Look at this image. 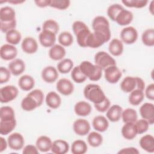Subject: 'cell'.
Listing matches in <instances>:
<instances>
[{"label": "cell", "instance_id": "cell-24", "mask_svg": "<svg viewBox=\"0 0 154 154\" xmlns=\"http://www.w3.org/2000/svg\"><path fill=\"white\" fill-rule=\"evenodd\" d=\"M92 125L93 128L96 131L103 132L108 128L109 122L105 117L103 116H97L93 119Z\"/></svg>", "mask_w": 154, "mask_h": 154}, {"label": "cell", "instance_id": "cell-52", "mask_svg": "<svg viewBox=\"0 0 154 154\" xmlns=\"http://www.w3.org/2000/svg\"><path fill=\"white\" fill-rule=\"evenodd\" d=\"M94 107L97 111H98L99 112H105L106 111H107L108 109L109 108L110 101L108 99V98L106 97V99L101 103H97V104H94Z\"/></svg>", "mask_w": 154, "mask_h": 154}, {"label": "cell", "instance_id": "cell-23", "mask_svg": "<svg viewBox=\"0 0 154 154\" xmlns=\"http://www.w3.org/2000/svg\"><path fill=\"white\" fill-rule=\"evenodd\" d=\"M16 20V13L14 10L8 6L2 7L0 10L1 22H11Z\"/></svg>", "mask_w": 154, "mask_h": 154}, {"label": "cell", "instance_id": "cell-31", "mask_svg": "<svg viewBox=\"0 0 154 154\" xmlns=\"http://www.w3.org/2000/svg\"><path fill=\"white\" fill-rule=\"evenodd\" d=\"M45 102L49 108L57 109L59 108L61 103V99L56 92L50 91L46 94Z\"/></svg>", "mask_w": 154, "mask_h": 154}, {"label": "cell", "instance_id": "cell-5", "mask_svg": "<svg viewBox=\"0 0 154 154\" xmlns=\"http://www.w3.org/2000/svg\"><path fill=\"white\" fill-rule=\"evenodd\" d=\"M92 28L94 31L102 34L108 41L109 40L111 36L109 23L105 17L98 16L94 17L92 22Z\"/></svg>", "mask_w": 154, "mask_h": 154}, {"label": "cell", "instance_id": "cell-47", "mask_svg": "<svg viewBox=\"0 0 154 154\" xmlns=\"http://www.w3.org/2000/svg\"><path fill=\"white\" fill-rule=\"evenodd\" d=\"M122 2L128 7L136 8H143L146 6L148 3V1L146 0H123Z\"/></svg>", "mask_w": 154, "mask_h": 154}, {"label": "cell", "instance_id": "cell-2", "mask_svg": "<svg viewBox=\"0 0 154 154\" xmlns=\"http://www.w3.org/2000/svg\"><path fill=\"white\" fill-rule=\"evenodd\" d=\"M84 95L87 100L94 104L101 103L106 97L100 87L97 84H89L85 87Z\"/></svg>", "mask_w": 154, "mask_h": 154}, {"label": "cell", "instance_id": "cell-45", "mask_svg": "<svg viewBox=\"0 0 154 154\" xmlns=\"http://www.w3.org/2000/svg\"><path fill=\"white\" fill-rule=\"evenodd\" d=\"M59 25L58 23L53 19H48L45 20L42 25V30H48L55 34H57L59 31Z\"/></svg>", "mask_w": 154, "mask_h": 154}, {"label": "cell", "instance_id": "cell-16", "mask_svg": "<svg viewBox=\"0 0 154 154\" xmlns=\"http://www.w3.org/2000/svg\"><path fill=\"white\" fill-rule=\"evenodd\" d=\"M17 55V48L13 45H3L0 49L1 58L5 61H9L14 59Z\"/></svg>", "mask_w": 154, "mask_h": 154}, {"label": "cell", "instance_id": "cell-41", "mask_svg": "<svg viewBox=\"0 0 154 154\" xmlns=\"http://www.w3.org/2000/svg\"><path fill=\"white\" fill-rule=\"evenodd\" d=\"M141 40L143 44L147 46H154V29L149 28L146 29L142 34Z\"/></svg>", "mask_w": 154, "mask_h": 154}, {"label": "cell", "instance_id": "cell-17", "mask_svg": "<svg viewBox=\"0 0 154 154\" xmlns=\"http://www.w3.org/2000/svg\"><path fill=\"white\" fill-rule=\"evenodd\" d=\"M21 48L24 52L28 54H32L37 51L38 43L33 37H26L22 40Z\"/></svg>", "mask_w": 154, "mask_h": 154}, {"label": "cell", "instance_id": "cell-32", "mask_svg": "<svg viewBox=\"0 0 154 154\" xmlns=\"http://www.w3.org/2000/svg\"><path fill=\"white\" fill-rule=\"evenodd\" d=\"M35 85L34 78L28 75H24L20 77L18 81V85L23 91H29L33 88Z\"/></svg>", "mask_w": 154, "mask_h": 154}, {"label": "cell", "instance_id": "cell-51", "mask_svg": "<svg viewBox=\"0 0 154 154\" xmlns=\"http://www.w3.org/2000/svg\"><path fill=\"white\" fill-rule=\"evenodd\" d=\"M1 25V31L4 33H7L10 30L14 29L16 27V20L12 21L11 22H0Z\"/></svg>", "mask_w": 154, "mask_h": 154}, {"label": "cell", "instance_id": "cell-9", "mask_svg": "<svg viewBox=\"0 0 154 154\" xmlns=\"http://www.w3.org/2000/svg\"><path fill=\"white\" fill-rule=\"evenodd\" d=\"M105 79L111 84L117 83L122 76V71L116 66H111L104 70Z\"/></svg>", "mask_w": 154, "mask_h": 154}, {"label": "cell", "instance_id": "cell-46", "mask_svg": "<svg viewBox=\"0 0 154 154\" xmlns=\"http://www.w3.org/2000/svg\"><path fill=\"white\" fill-rule=\"evenodd\" d=\"M15 119V113L14 109L9 106H2L0 108V119L7 120Z\"/></svg>", "mask_w": 154, "mask_h": 154}, {"label": "cell", "instance_id": "cell-60", "mask_svg": "<svg viewBox=\"0 0 154 154\" xmlns=\"http://www.w3.org/2000/svg\"><path fill=\"white\" fill-rule=\"evenodd\" d=\"M153 4H154V1H152L150 3L149 7V11H150V13H151L152 15H153V9H154Z\"/></svg>", "mask_w": 154, "mask_h": 154}, {"label": "cell", "instance_id": "cell-7", "mask_svg": "<svg viewBox=\"0 0 154 154\" xmlns=\"http://www.w3.org/2000/svg\"><path fill=\"white\" fill-rule=\"evenodd\" d=\"M18 94L17 87L11 85H6L0 89V101L1 103H8L15 99Z\"/></svg>", "mask_w": 154, "mask_h": 154}, {"label": "cell", "instance_id": "cell-25", "mask_svg": "<svg viewBox=\"0 0 154 154\" xmlns=\"http://www.w3.org/2000/svg\"><path fill=\"white\" fill-rule=\"evenodd\" d=\"M140 147L145 151L149 153L154 152V137L150 134H146L143 136L140 141Z\"/></svg>", "mask_w": 154, "mask_h": 154}, {"label": "cell", "instance_id": "cell-19", "mask_svg": "<svg viewBox=\"0 0 154 154\" xmlns=\"http://www.w3.org/2000/svg\"><path fill=\"white\" fill-rule=\"evenodd\" d=\"M8 69L12 75L19 76L25 71V64L21 59H14L8 64Z\"/></svg>", "mask_w": 154, "mask_h": 154}, {"label": "cell", "instance_id": "cell-14", "mask_svg": "<svg viewBox=\"0 0 154 154\" xmlns=\"http://www.w3.org/2000/svg\"><path fill=\"white\" fill-rule=\"evenodd\" d=\"M140 113L141 117L149 122L150 125L154 123V105L152 103L146 102L140 108Z\"/></svg>", "mask_w": 154, "mask_h": 154}, {"label": "cell", "instance_id": "cell-48", "mask_svg": "<svg viewBox=\"0 0 154 154\" xmlns=\"http://www.w3.org/2000/svg\"><path fill=\"white\" fill-rule=\"evenodd\" d=\"M70 4V1L68 0H50L49 6L51 7L59 9L66 10Z\"/></svg>", "mask_w": 154, "mask_h": 154}, {"label": "cell", "instance_id": "cell-59", "mask_svg": "<svg viewBox=\"0 0 154 154\" xmlns=\"http://www.w3.org/2000/svg\"><path fill=\"white\" fill-rule=\"evenodd\" d=\"M7 2H9L10 4H14V5H16V4H22L23 2H25V1H19V0H11V1H6Z\"/></svg>", "mask_w": 154, "mask_h": 154}, {"label": "cell", "instance_id": "cell-13", "mask_svg": "<svg viewBox=\"0 0 154 154\" xmlns=\"http://www.w3.org/2000/svg\"><path fill=\"white\" fill-rule=\"evenodd\" d=\"M56 88L59 93L64 96L70 95L74 90L73 84L67 78L59 79L57 82Z\"/></svg>", "mask_w": 154, "mask_h": 154}, {"label": "cell", "instance_id": "cell-49", "mask_svg": "<svg viewBox=\"0 0 154 154\" xmlns=\"http://www.w3.org/2000/svg\"><path fill=\"white\" fill-rule=\"evenodd\" d=\"M135 124L137 130V134H142L147 131L150 125L147 120L144 119L137 120Z\"/></svg>", "mask_w": 154, "mask_h": 154}, {"label": "cell", "instance_id": "cell-39", "mask_svg": "<svg viewBox=\"0 0 154 154\" xmlns=\"http://www.w3.org/2000/svg\"><path fill=\"white\" fill-rule=\"evenodd\" d=\"M22 35L20 32L16 29L10 30L5 34V40L10 45H16L20 42Z\"/></svg>", "mask_w": 154, "mask_h": 154}, {"label": "cell", "instance_id": "cell-34", "mask_svg": "<svg viewBox=\"0 0 154 154\" xmlns=\"http://www.w3.org/2000/svg\"><path fill=\"white\" fill-rule=\"evenodd\" d=\"M108 50L113 56L117 57L122 55L123 51V45L122 42L117 38L112 39L109 44Z\"/></svg>", "mask_w": 154, "mask_h": 154}, {"label": "cell", "instance_id": "cell-26", "mask_svg": "<svg viewBox=\"0 0 154 154\" xmlns=\"http://www.w3.org/2000/svg\"><path fill=\"white\" fill-rule=\"evenodd\" d=\"M123 109L119 105H113L109 107L106 112V116L109 120L112 122H118L122 117Z\"/></svg>", "mask_w": 154, "mask_h": 154}, {"label": "cell", "instance_id": "cell-11", "mask_svg": "<svg viewBox=\"0 0 154 154\" xmlns=\"http://www.w3.org/2000/svg\"><path fill=\"white\" fill-rule=\"evenodd\" d=\"M108 40L102 34L94 31L90 34L87 40V47L91 48H97Z\"/></svg>", "mask_w": 154, "mask_h": 154}, {"label": "cell", "instance_id": "cell-6", "mask_svg": "<svg viewBox=\"0 0 154 154\" xmlns=\"http://www.w3.org/2000/svg\"><path fill=\"white\" fill-rule=\"evenodd\" d=\"M95 64L105 70L106 68L116 65V60L107 52L105 51H99L94 55Z\"/></svg>", "mask_w": 154, "mask_h": 154}, {"label": "cell", "instance_id": "cell-55", "mask_svg": "<svg viewBox=\"0 0 154 154\" xmlns=\"http://www.w3.org/2000/svg\"><path fill=\"white\" fill-rule=\"evenodd\" d=\"M145 95L147 99L151 100L154 99V84L153 83L148 85L146 88Z\"/></svg>", "mask_w": 154, "mask_h": 154}, {"label": "cell", "instance_id": "cell-12", "mask_svg": "<svg viewBox=\"0 0 154 154\" xmlns=\"http://www.w3.org/2000/svg\"><path fill=\"white\" fill-rule=\"evenodd\" d=\"M38 39L43 47L51 48L55 43L56 34L48 30H42L39 34Z\"/></svg>", "mask_w": 154, "mask_h": 154}, {"label": "cell", "instance_id": "cell-57", "mask_svg": "<svg viewBox=\"0 0 154 154\" xmlns=\"http://www.w3.org/2000/svg\"><path fill=\"white\" fill-rule=\"evenodd\" d=\"M35 4L41 8H44L48 6H49L50 0H42V1H35Z\"/></svg>", "mask_w": 154, "mask_h": 154}, {"label": "cell", "instance_id": "cell-21", "mask_svg": "<svg viewBox=\"0 0 154 154\" xmlns=\"http://www.w3.org/2000/svg\"><path fill=\"white\" fill-rule=\"evenodd\" d=\"M133 18V13L131 11L124 8L117 15L115 22H116L120 26H126L131 23Z\"/></svg>", "mask_w": 154, "mask_h": 154}, {"label": "cell", "instance_id": "cell-42", "mask_svg": "<svg viewBox=\"0 0 154 154\" xmlns=\"http://www.w3.org/2000/svg\"><path fill=\"white\" fill-rule=\"evenodd\" d=\"M58 42L63 46H70L73 43V37L72 34L68 31L61 32L58 36Z\"/></svg>", "mask_w": 154, "mask_h": 154}, {"label": "cell", "instance_id": "cell-54", "mask_svg": "<svg viewBox=\"0 0 154 154\" xmlns=\"http://www.w3.org/2000/svg\"><path fill=\"white\" fill-rule=\"evenodd\" d=\"M22 153L23 154H38V150L36 146L29 144L26 145L24 147L22 150Z\"/></svg>", "mask_w": 154, "mask_h": 154}, {"label": "cell", "instance_id": "cell-40", "mask_svg": "<svg viewBox=\"0 0 154 154\" xmlns=\"http://www.w3.org/2000/svg\"><path fill=\"white\" fill-rule=\"evenodd\" d=\"M87 141L91 146L97 147L102 144L103 137L97 132H91L88 135Z\"/></svg>", "mask_w": 154, "mask_h": 154}, {"label": "cell", "instance_id": "cell-36", "mask_svg": "<svg viewBox=\"0 0 154 154\" xmlns=\"http://www.w3.org/2000/svg\"><path fill=\"white\" fill-rule=\"evenodd\" d=\"M87 145L82 140H76L72 143L71 152L73 154H84L87 151Z\"/></svg>", "mask_w": 154, "mask_h": 154}, {"label": "cell", "instance_id": "cell-1", "mask_svg": "<svg viewBox=\"0 0 154 154\" xmlns=\"http://www.w3.org/2000/svg\"><path fill=\"white\" fill-rule=\"evenodd\" d=\"M72 29L79 46L82 48L87 47V40L91 32L87 25L82 21L76 20L73 23Z\"/></svg>", "mask_w": 154, "mask_h": 154}, {"label": "cell", "instance_id": "cell-15", "mask_svg": "<svg viewBox=\"0 0 154 154\" xmlns=\"http://www.w3.org/2000/svg\"><path fill=\"white\" fill-rule=\"evenodd\" d=\"M73 129L76 134L80 136H84L89 133L90 125L87 120L79 119L74 122Z\"/></svg>", "mask_w": 154, "mask_h": 154}, {"label": "cell", "instance_id": "cell-33", "mask_svg": "<svg viewBox=\"0 0 154 154\" xmlns=\"http://www.w3.org/2000/svg\"><path fill=\"white\" fill-rule=\"evenodd\" d=\"M16 119L1 120L0 121V134L2 135H6L10 134L16 127Z\"/></svg>", "mask_w": 154, "mask_h": 154}, {"label": "cell", "instance_id": "cell-20", "mask_svg": "<svg viewBox=\"0 0 154 154\" xmlns=\"http://www.w3.org/2000/svg\"><path fill=\"white\" fill-rule=\"evenodd\" d=\"M20 105L21 108L26 111H33L36 108L40 106L37 100L29 93L22 99Z\"/></svg>", "mask_w": 154, "mask_h": 154}, {"label": "cell", "instance_id": "cell-43", "mask_svg": "<svg viewBox=\"0 0 154 154\" xmlns=\"http://www.w3.org/2000/svg\"><path fill=\"white\" fill-rule=\"evenodd\" d=\"M123 9L124 7L119 4H112L107 9V14L111 20L115 21L116 17Z\"/></svg>", "mask_w": 154, "mask_h": 154}, {"label": "cell", "instance_id": "cell-3", "mask_svg": "<svg viewBox=\"0 0 154 154\" xmlns=\"http://www.w3.org/2000/svg\"><path fill=\"white\" fill-rule=\"evenodd\" d=\"M81 71L90 81H99L102 75V69L88 61H84L79 65Z\"/></svg>", "mask_w": 154, "mask_h": 154}, {"label": "cell", "instance_id": "cell-53", "mask_svg": "<svg viewBox=\"0 0 154 154\" xmlns=\"http://www.w3.org/2000/svg\"><path fill=\"white\" fill-rule=\"evenodd\" d=\"M29 93L37 100L40 106H41L44 100V94L43 91L40 89H35L30 91Z\"/></svg>", "mask_w": 154, "mask_h": 154}, {"label": "cell", "instance_id": "cell-18", "mask_svg": "<svg viewBox=\"0 0 154 154\" xmlns=\"http://www.w3.org/2000/svg\"><path fill=\"white\" fill-rule=\"evenodd\" d=\"M58 77V72L55 67L52 66H46L42 72V78L48 83H52L57 81Z\"/></svg>", "mask_w": 154, "mask_h": 154}, {"label": "cell", "instance_id": "cell-29", "mask_svg": "<svg viewBox=\"0 0 154 154\" xmlns=\"http://www.w3.org/2000/svg\"><path fill=\"white\" fill-rule=\"evenodd\" d=\"M52 142L51 139L46 136L42 135L39 137L35 142V146L38 150L42 152H47L51 149Z\"/></svg>", "mask_w": 154, "mask_h": 154}, {"label": "cell", "instance_id": "cell-22", "mask_svg": "<svg viewBox=\"0 0 154 154\" xmlns=\"http://www.w3.org/2000/svg\"><path fill=\"white\" fill-rule=\"evenodd\" d=\"M66 54V49L61 45H54L49 51V56L54 61L61 60Z\"/></svg>", "mask_w": 154, "mask_h": 154}, {"label": "cell", "instance_id": "cell-30", "mask_svg": "<svg viewBox=\"0 0 154 154\" xmlns=\"http://www.w3.org/2000/svg\"><path fill=\"white\" fill-rule=\"evenodd\" d=\"M69 150V143L63 140H57L52 143L51 152L55 154H65Z\"/></svg>", "mask_w": 154, "mask_h": 154}, {"label": "cell", "instance_id": "cell-10", "mask_svg": "<svg viewBox=\"0 0 154 154\" xmlns=\"http://www.w3.org/2000/svg\"><path fill=\"white\" fill-rule=\"evenodd\" d=\"M7 143L10 149L14 150H19L23 148L25 144V140L20 134L14 132L10 134L8 137Z\"/></svg>", "mask_w": 154, "mask_h": 154}, {"label": "cell", "instance_id": "cell-4", "mask_svg": "<svg viewBox=\"0 0 154 154\" xmlns=\"http://www.w3.org/2000/svg\"><path fill=\"white\" fill-rule=\"evenodd\" d=\"M145 83L140 77L126 76L120 84V88L125 93H131L135 89L144 90Z\"/></svg>", "mask_w": 154, "mask_h": 154}, {"label": "cell", "instance_id": "cell-56", "mask_svg": "<svg viewBox=\"0 0 154 154\" xmlns=\"http://www.w3.org/2000/svg\"><path fill=\"white\" fill-rule=\"evenodd\" d=\"M140 152L137 148L130 147H126L121 149L118 152V153H134V154H138Z\"/></svg>", "mask_w": 154, "mask_h": 154}, {"label": "cell", "instance_id": "cell-27", "mask_svg": "<svg viewBox=\"0 0 154 154\" xmlns=\"http://www.w3.org/2000/svg\"><path fill=\"white\" fill-rule=\"evenodd\" d=\"M122 134L126 140H132L137 135V130L135 123H125L122 128Z\"/></svg>", "mask_w": 154, "mask_h": 154}, {"label": "cell", "instance_id": "cell-58", "mask_svg": "<svg viewBox=\"0 0 154 154\" xmlns=\"http://www.w3.org/2000/svg\"><path fill=\"white\" fill-rule=\"evenodd\" d=\"M0 140H1V150H0V152H3L4 150L6 149L7 147V144H8V143L7 141H5V140L3 138V137H1L0 138Z\"/></svg>", "mask_w": 154, "mask_h": 154}, {"label": "cell", "instance_id": "cell-38", "mask_svg": "<svg viewBox=\"0 0 154 154\" xmlns=\"http://www.w3.org/2000/svg\"><path fill=\"white\" fill-rule=\"evenodd\" d=\"M57 69L61 73H68L73 68V62L69 58H65L61 60L57 64Z\"/></svg>", "mask_w": 154, "mask_h": 154}, {"label": "cell", "instance_id": "cell-37", "mask_svg": "<svg viewBox=\"0 0 154 154\" xmlns=\"http://www.w3.org/2000/svg\"><path fill=\"white\" fill-rule=\"evenodd\" d=\"M123 122L125 123H135L138 119L137 111L132 108H126L123 110L122 114Z\"/></svg>", "mask_w": 154, "mask_h": 154}, {"label": "cell", "instance_id": "cell-35", "mask_svg": "<svg viewBox=\"0 0 154 154\" xmlns=\"http://www.w3.org/2000/svg\"><path fill=\"white\" fill-rule=\"evenodd\" d=\"M144 98V93L143 91L139 89H135L130 93L128 100L131 105L137 106L142 102Z\"/></svg>", "mask_w": 154, "mask_h": 154}, {"label": "cell", "instance_id": "cell-28", "mask_svg": "<svg viewBox=\"0 0 154 154\" xmlns=\"http://www.w3.org/2000/svg\"><path fill=\"white\" fill-rule=\"evenodd\" d=\"M74 111L75 114L79 116H87L91 112V106L87 102L79 101L75 105Z\"/></svg>", "mask_w": 154, "mask_h": 154}, {"label": "cell", "instance_id": "cell-44", "mask_svg": "<svg viewBox=\"0 0 154 154\" xmlns=\"http://www.w3.org/2000/svg\"><path fill=\"white\" fill-rule=\"evenodd\" d=\"M71 77L74 82L78 84L84 82L87 78L81 71L79 66L73 68L71 72Z\"/></svg>", "mask_w": 154, "mask_h": 154}, {"label": "cell", "instance_id": "cell-50", "mask_svg": "<svg viewBox=\"0 0 154 154\" xmlns=\"http://www.w3.org/2000/svg\"><path fill=\"white\" fill-rule=\"evenodd\" d=\"M11 72L8 69L4 67H0V84L7 82L10 79Z\"/></svg>", "mask_w": 154, "mask_h": 154}, {"label": "cell", "instance_id": "cell-8", "mask_svg": "<svg viewBox=\"0 0 154 154\" xmlns=\"http://www.w3.org/2000/svg\"><path fill=\"white\" fill-rule=\"evenodd\" d=\"M138 31L133 26H128L122 29L120 32L122 41L127 45L135 43L138 38Z\"/></svg>", "mask_w": 154, "mask_h": 154}]
</instances>
